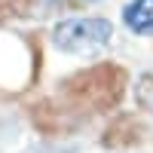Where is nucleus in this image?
Returning <instances> with one entry per match:
<instances>
[{"label": "nucleus", "mask_w": 153, "mask_h": 153, "mask_svg": "<svg viewBox=\"0 0 153 153\" xmlns=\"http://www.w3.org/2000/svg\"><path fill=\"white\" fill-rule=\"evenodd\" d=\"M113 37V25L107 19H65L52 28V46L68 55H92L107 46Z\"/></svg>", "instance_id": "f257e3e1"}, {"label": "nucleus", "mask_w": 153, "mask_h": 153, "mask_svg": "<svg viewBox=\"0 0 153 153\" xmlns=\"http://www.w3.org/2000/svg\"><path fill=\"white\" fill-rule=\"evenodd\" d=\"M74 89L80 98L92 101L95 107H110L120 95V74H117V68H101L89 76H80L74 83Z\"/></svg>", "instance_id": "f03ea898"}, {"label": "nucleus", "mask_w": 153, "mask_h": 153, "mask_svg": "<svg viewBox=\"0 0 153 153\" xmlns=\"http://www.w3.org/2000/svg\"><path fill=\"white\" fill-rule=\"evenodd\" d=\"M123 25L138 37H153V0H129L123 6Z\"/></svg>", "instance_id": "7ed1b4c3"}]
</instances>
